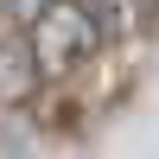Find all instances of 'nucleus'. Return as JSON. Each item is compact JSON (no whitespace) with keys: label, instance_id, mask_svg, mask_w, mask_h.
Instances as JSON below:
<instances>
[{"label":"nucleus","instance_id":"f257e3e1","mask_svg":"<svg viewBox=\"0 0 159 159\" xmlns=\"http://www.w3.org/2000/svg\"><path fill=\"white\" fill-rule=\"evenodd\" d=\"M108 38V19L83 0H51L38 19H25V45H32L38 83H70Z\"/></svg>","mask_w":159,"mask_h":159},{"label":"nucleus","instance_id":"f03ea898","mask_svg":"<svg viewBox=\"0 0 159 159\" xmlns=\"http://www.w3.org/2000/svg\"><path fill=\"white\" fill-rule=\"evenodd\" d=\"M38 96V64H32V45L13 38L0 25V108H25Z\"/></svg>","mask_w":159,"mask_h":159},{"label":"nucleus","instance_id":"7ed1b4c3","mask_svg":"<svg viewBox=\"0 0 159 159\" xmlns=\"http://www.w3.org/2000/svg\"><path fill=\"white\" fill-rule=\"evenodd\" d=\"M45 7H51V0H7V13H13V19H19V25H25V19H38V13H45Z\"/></svg>","mask_w":159,"mask_h":159},{"label":"nucleus","instance_id":"20e7f679","mask_svg":"<svg viewBox=\"0 0 159 159\" xmlns=\"http://www.w3.org/2000/svg\"><path fill=\"white\" fill-rule=\"evenodd\" d=\"M83 7H96V13H102V19H108V0H83Z\"/></svg>","mask_w":159,"mask_h":159}]
</instances>
